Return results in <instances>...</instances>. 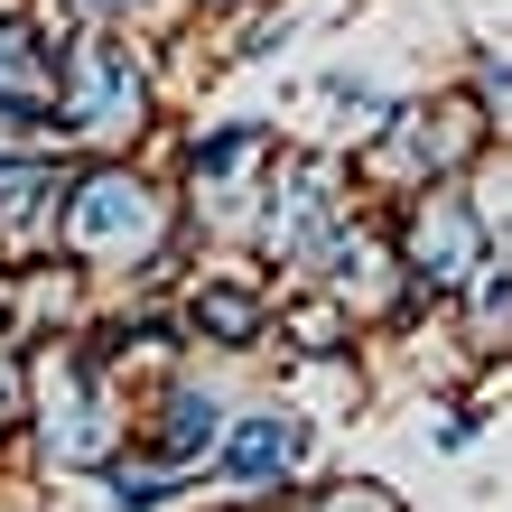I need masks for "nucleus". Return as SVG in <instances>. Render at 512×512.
Listing matches in <instances>:
<instances>
[{"instance_id":"obj_1","label":"nucleus","mask_w":512,"mask_h":512,"mask_svg":"<svg viewBox=\"0 0 512 512\" xmlns=\"http://www.w3.org/2000/svg\"><path fill=\"white\" fill-rule=\"evenodd\" d=\"M187 243V215H177V187L131 149H103V159L66 168V196H56V233L47 261H66L75 280H159Z\"/></svg>"},{"instance_id":"obj_2","label":"nucleus","mask_w":512,"mask_h":512,"mask_svg":"<svg viewBox=\"0 0 512 512\" xmlns=\"http://www.w3.org/2000/svg\"><path fill=\"white\" fill-rule=\"evenodd\" d=\"M19 429L38 438V466L56 475H103L131 447V382L103 364L94 336H38L28 345V410Z\"/></svg>"},{"instance_id":"obj_3","label":"nucleus","mask_w":512,"mask_h":512,"mask_svg":"<svg viewBox=\"0 0 512 512\" xmlns=\"http://www.w3.org/2000/svg\"><path fill=\"white\" fill-rule=\"evenodd\" d=\"M159 122V66H149L140 28H56V131L75 159H103V149H140Z\"/></svg>"},{"instance_id":"obj_4","label":"nucleus","mask_w":512,"mask_h":512,"mask_svg":"<svg viewBox=\"0 0 512 512\" xmlns=\"http://www.w3.org/2000/svg\"><path fill=\"white\" fill-rule=\"evenodd\" d=\"M382 243H391V261H401V289H410V298H438V308L503 252V243H494V205L475 196L466 177H429V187L391 196Z\"/></svg>"},{"instance_id":"obj_5","label":"nucleus","mask_w":512,"mask_h":512,"mask_svg":"<svg viewBox=\"0 0 512 512\" xmlns=\"http://www.w3.org/2000/svg\"><path fill=\"white\" fill-rule=\"evenodd\" d=\"M354 205H364L354 159H336V149H280L270 177H261V196H252L243 243H252V261H270V270H308V261L326 252V233H336Z\"/></svg>"},{"instance_id":"obj_6","label":"nucleus","mask_w":512,"mask_h":512,"mask_svg":"<svg viewBox=\"0 0 512 512\" xmlns=\"http://www.w3.org/2000/svg\"><path fill=\"white\" fill-rule=\"evenodd\" d=\"M494 149V122L475 112L466 94H429V103H391L382 122L364 131V159H354V187H382V196H410L429 177H466L475 159Z\"/></svg>"},{"instance_id":"obj_7","label":"nucleus","mask_w":512,"mask_h":512,"mask_svg":"<svg viewBox=\"0 0 512 512\" xmlns=\"http://www.w3.org/2000/svg\"><path fill=\"white\" fill-rule=\"evenodd\" d=\"M270 159H280V131H261V122H205V131H187L177 140V177H168L177 215L205 224V233H243Z\"/></svg>"},{"instance_id":"obj_8","label":"nucleus","mask_w":512,"mask_h":512,"mask_svg":"<svg viewBox=\"0 0 512 512\" xmlns=\"http://www.w3.org/2000/svg\"><path fill=\"white\" fill-rule=\"evenodd\" d=\"M224 419H233V401L205 382V364H187V354H177L149 391H131V447H149L159 466L196 475V485H205V457H215Z\"/></svg>"},{"instance_id":"obj_9","label":"nucleus","mask_w":512,"mask_h":512,"mask_svg":"<svg viewBox=\"0 0 512 512\" xmlns=\"http://www.w3.org/2000/svg\"><path fill=\"white\" fill-rule=\"evenodd\" d=\"M205 475H215V485H233L243 503L289 494L298 475H308V419H298L289 401H243V410L224 419V438H215V457H205Z\"/></svg>"},{"instance_id":"obj_10","label":"nucleus","mask_w":512,"mask_h":512,"mask_svg":"<svg viewBox=\"0 0 512 512\" xmlns=\"http://www.w3.org/2000/svg\"><path fill=\"white\" fill-rule=\"evenodd\" d=\"M270 298L280 289H261L252 270H196L187 289L168 298V336L177 345H215V354H261L270 345Z\"/></svg>"},{"instance_id":"obj_11","label":"nucleus","mask_w":512,"mask_h":512,"mask_svg":"<svg viewBox=\"0 0 512 512\" xmlns=\"http://www.w3.org/2000/svg\"><path fill=\"white\" fill-rule=\"evenodd\" d=\"M0 131L47 140L56 131V19L0 0Z\"/></svg>"},{"instance_id":"obj_12","label":"nucleus","mask_w":512,"mask_h":512,"mask_svg":"<svg viewBox=\"0 0 512 512\" xmlns=\"http://www.w3.org/2000/svg\"><path fill=\"white\" fill-rule=\"evenodd\" d=\"M66 168L47 140H10L0 149V270L19 261H47V233H56V196H66Z\"/></svg>"},{"instance_id":"obj_13","label":"nucleus","mask_w":512,"mask_h":512,"mask_svg":"<svg viewBox=\"0 0 512 512\" xmlns=\"http://www.w3.org/2000/svg\"><path fill=\"white\" fill-rule=\"evenodd\" d=\"M280 401L317 429V410H354L364 401V373H354V354H289V391Z\"/></svg>"},{"instance_id":"obj_14","label":"nucleus","mask_w":512,"mask_h":512,"mask_svg":"<svg viewBox=\"0 0 512 512\" xmlns=\"http://www.w3.org/2000/svg\"><path fill=\"white\" fill-rule=\"evenodd\" d=\"M447 308L466 317V345H475V354H503V336H512V261L494 252L457 298H447Z\"/></svg>"},{"instance_id":"obj_15","label":"nucleus","mask_w":512,"mask_h":512,"mask_svg":"<svg viewBox=\"0 0 512 512\" xmlns=\"http://www.w3.org/2000/svg\"><path fill=\"white\" fill-rule=\"evenodd\" d=\"M196 475H177V466H159L149 447H122V457L103 466V494H112V512H168L177 494H187Z\"/></svg>"},{"instance_id":"obj_16","label":"nucleus","mask_w":512,"mask_h":512,"mask_svg":"<svg viewBox=\"0 0 512 512\" xmlns=\"http://www.w3.org/2000/svg\"><path fill=\"white\" fill-rule=\"evenodd\" d=\"M466 103H475V112H485V122H494V131L512 122V66H503V56H494V47H475V75H466Z\"/></svg>"},{"instance_id":"obj_17","label":"nucleus","mask_w":512,"mask_h":512,"mask_svg":"<svg viewBox=\"0 0 512 512\" xmlns=\"http://www.w3.org/2000/svg\"><path fill=\"white\" fill-rule=\"evenodd\" d=\"M66 19H94V28H149L168 0H56Z\"/></svg>"},{"instance_id":"obj_18","label":"nucleus","mask_w":512,"mask_h":512,"mask_svg":"<svg viewBox=\"0 0 512 512\" xmlns=\"http://www.w3.org/2000/svg\"><path fill=\"white\" fill-rule=\"evenodd\" d=\"M19 410H28V345H0V438L19 429Z\"/></svg>"},{"instance_id":"obj_19","label":"nucleus","mask_w":512,"mask_h":512,"mask_svg":"<svg viewBox=\"0 0 512 512\" xmlns=\"http://www.w3.org/2000/svg\"><path fill=\"white\" fill-rule=\"evenodd\" d=\"M298 512H401V503H391L382 485H326V494H308Z\"/></svg>"},{"instance_id":"obj_20","label":"nucleus","mask_w":512,"mask_h":512,"mask_svg":"<svg viewBox=\"0 0 512 512\" xmlns=\"http://www.w3.org/2000/svg\"><path fill=\"white\" fill-rule=\"evenodd\" d=\"M196 10H215V19H233V10H252V0H196Z\"/></svg>"}]
</instances>
